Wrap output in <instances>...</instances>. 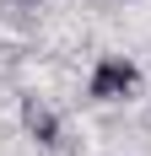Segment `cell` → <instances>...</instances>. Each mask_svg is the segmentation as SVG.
Returning <instances> with one entry per match:
<instances>
[{
    "instance_id": "6da1fadb",
    "label": "cell",
    "mask_w": 151,
    "mask_h": 156,
    "mask_svg": "<svg viewBox=\"0 0 151 156\" xmlns=\"http://www.w3.org/2000/svg\"><path fill=\"white\" fill-rule=\"evenodd\" d=\"M135 65L130 59H103L97 65V76H92V97H103V102H113V97H124V92H135Z\"/></svg>"
},
{
    "instance_id": "7a4b0ae2",
    "label": "cell",
    "mask_w": 151,
    "mask_h": 156,
    "mask_svg": "<svg viewBox=\"0 0 151 156\" xmlns=\"http://www.w3.org/2000/svg\"><path fill=\"white\" fill-rule=\"evenodd\" d=\"M22 124H27V135H32L38 145H54V140H60V119H54L38 97H27V102H22Z\"/></svg>"
},
{
    "instance_id": "3957f363",
    "label": "cell",
    "mask_w": 151,
    "mask_h": 156,
    "mask_svg": "<svg viewBox=\"0 0 151 156\" xmlns=\"http://www.w3.org/2000/svg\"><path fill=\"white\" fill-rule=\"evenodd\" d=\"M27 5H32V0H27Z\"/></svg>"
}]
</instances>
